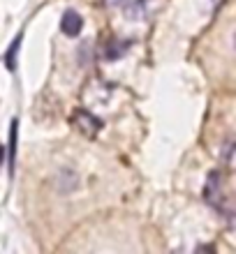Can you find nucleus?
<instances>
[{
	"label": "nucleus",
	"instance_id": "1",
	"mask_svg": "<svg viewBox=\"0 0 236 254\" xmlns=\"http://www.w3.org/2000/svg\"><path fill=\"white\" fill-rule=\"evenodd\" d=\"M75 125L79 127L83 134L93 136V134L100 132L102 121H100V118H95L93 114H88V111H77V114H75Z\"/></svg>",
	"mask_w": 236,
	"mask_h": 254
},
{
	"label": "nucleus",
	"instance_id": "2",
	"mask_svg": "<svg viewBox=\"0 0 236 254\" xmlns=\"http://www.w3.org/2000/svg\"><path fill=\"white\" fill-rule=\"evenodd\" d=\"M81 28H83V19H81V14L75 12V9H68V12L63 14L61 19V30L68 37H77L81 33Z\"/></svg>",
	"mask_w": 236,
	"mask_h": 254
},
{
	"label": "nucleus",
	"instance_id": "3",
	"mask_svg": "<svg viewBox=\"0 0 236 254\" xmlns=\"http://www.w3.org/2000/svg\"><path fill=\"white\" fill-rule=\"evenodd\" d=\"M16 139H19V121L12 118L9 123V174H14V162H16Z\"/></svg>",
	"mask_w": 236,
	"mask_h": 254
},
{
	"label": "nucleus",
	"instance_id": "4",
	"mask_svg": "<svg viewBox=\"0 0 236 254\" xmlns=\"http://www.w3.org/2000/svg\"><path fill=\"white\" fill-rule=\"evenodd\" d=\"M128 47H130V42L111 40L107 47H104V58H107V61H116V58H121V56L128 51Z\"/></svg>",
	"mask_w": 236,
	"mask_h": 254
},
{
	"label": "nucleus",
	"instance_id": "5",
	"mask_svg": "<svg viewBox=\"0 0 236 254\" xmlns=\"http://www.w3.org/2000/svg\"><path fill=\"white\" fill-rule=\"evenodd\" d=\"M21 40H23V35H19L14 44L7 49V56H5V65L9 72H16V54H19V47H21Z\"/></svg>",
	"mask_w": 236,
	"mask_h": 254
},
{
	"label": "nucleus",
	"instance_id": "6",
	"mask_svg": "<svg viewBox=\"0 0 236 254\" xmlns=\"http://www.w3.org/2000/svg\"><path fill=\"white\" fill-rule=\"evenodd\" d=\"M2 160H5V148L0 146V164H2Z\"/></svg>",
	"mask_w": 236,
	"mask_h": 254
}]
</instances>
